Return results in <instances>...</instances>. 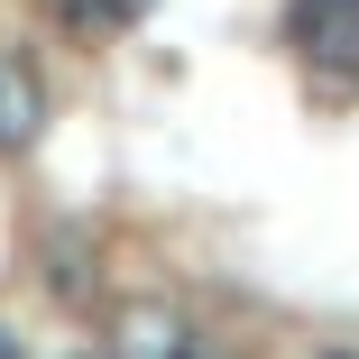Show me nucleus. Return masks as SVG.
<instances>
[{
  "label": "nucleus",
  "instance_id": "7ed1b4c3",
  "mask_svg": "<svg viewBox=\"0 0 359 359\" xmlns=\"http://www.w3.org/2000/svg\"><path fill=\"white\" fill-rule=\"evenodd\" d=\"M37 138H46V74L37 55L0 46V157H28Z\"/></svg>",
  "mask_w": 359,
  "mask_h": 359
},
{
  "label": "nucleus",
  "instance_id": "39448f33",
  "mask_svg": "<svg viewBox=\"0 0 359 359\" xmlns=\"http://www.w3.org/2000/svg\"><path fill=\"white\" fill-rule=\"evenodd\" d=\"M157 0H74V19L83 28H129V19H148Z\"/></svg>",
  "mask_w": 359,
  "mask_h": 359
},
{
  "label": "nucleus",
  "instance_id": "423d86ee",
  "mask_svg": "<svg viewBox=\"0 0 359 359\" xmlns=\"http://www.w3.org/2000/svg\"><path fill=\"white\" fill-rule=\"evenodd\" d=\"M0 359H28V350H19V341H10V332H0Z\"/></svg>",
  "mask_w": 359,
  "mask_h": 359
},
{
  "label": "nucleus",
  "instance_id": "0eeeda50",
  "mask_svg": "<svg viewBox=\"0 0 359 359\" xmlns=\"http://www.w3.org/2000/svg\"><path fill=\"white\" fill-rule=\"evenodd\" d=\"M323 359H359V350H323Z\"/></svg>",
  "mask_w": 359,
  "mask_h": 359
},
{
  "label": "nucleus",
  "instance_id": "20e7f679",
  "mask_svg": "<svg viewBox=\"0 0 359 359\" xmlns=\"http://www.w3.org/2000/svg\"><path fill=\"white\" fill-rule=\"evenodd\" d=\"M46 295H55V304H83V295H93V276H83V249H74V240H65V249L46 240Z\"/></svg>",
  "mask_w": 359,
  "mask_h": 359
},
{
  "label": "nucleus",
  "instance_id": "f03ea898",
  "mask_svg": "<svg viewBox=\"0 0 359 359\" xmlns=\"http://www.w3.org/2000/svg\"><path fill=\"white\" fill-rule=\"evenodd\" d=\"M102 359H203V332H194V313L166 304V295H129V304L111 313V350H102Z\"/></svg>",
  "mask_w": 359,
  "mask_h": 359
},
{
  "label": "nucleus",
  "instance_id": "f257e3e1",
  "mask_svg": "<svg viewBox=\"0 0 359 359\" xmlns=\"http://www.w3.org/2000/svg\"><path fill=\"white\" fill-rule=\"evenodd\" d=\"M285 46L313 83H359V0H295L285 10Z\"/></svg>",
  "mask_w": 359,
  "mask_h": 359
}]
</instances>
